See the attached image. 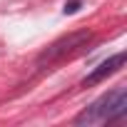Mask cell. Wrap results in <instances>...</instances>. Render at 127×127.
<instances>
[{
  "label": "cell",
  "instance_id": "cell-4",
  "mask_svg": "<svg viewBox=\"0 0 127 127\" xmlns=\"http://www.w3.org/2000/svg\"><path fill=\"white\" fill-rule=\"evenodd\" d=\"M77 8H80V3H77V0H75V3H70V5H65V15H67V13H75Z\"/></svg>",
  "mask_w": 127,
  "mask_h": 127
},
{
  "label": "cell",
  "instance_id": "cell-3",
  "mask_svg": "<svg viewBox=\"0 0 127 127\" xmlns=\"http://www.w3.org/2000/svg\"><path fill=\"white\" fill-rule=\"evenodd\" d=\"M125 65V52H117V55H112V57H107L105 62H100V65L82 80V85H95V82H102L105 77H110V75H115L120 67Z\"/></svg>",
  "mask_w": 127,
  "mask_h": 127
},
{
  "label": "cell",
  "instance_id": "cell-1",
  "mask_svg": "<svg viewBox=\"0 0 127 127\" xmlns=\"http://www.w3.org/2000/svg\"><path fill=\"white\" fill-rule=\"evenodd\" d=\"M127 112V92L125 87H117L107 95H102L100 100H95L87 110H82L75 117V125H97V122H110L117 120Z\"/></svg>",
  "mask_w": 127,
  "mask_h": 127
},
{
  "label": "cell",
  "instance_id": "cell-2",
  "mask_svg": "<svg viewBox=\"0 0 127 127\" xmlns=\"http://www.w3.org/2000/svg\"><path fill=\"white\" fill-rule=\"evenodd\" d=\"M87 40H90V32H87V30H80V32L65 35V37L55 40V42H52V45L37 57V62H40V65H42V62H55V60H60V57H65V55L75 52L77 47H82Z\"/></svg>",
  "mask_w": 127,
  "mask_h": 127
}]
</instances>
